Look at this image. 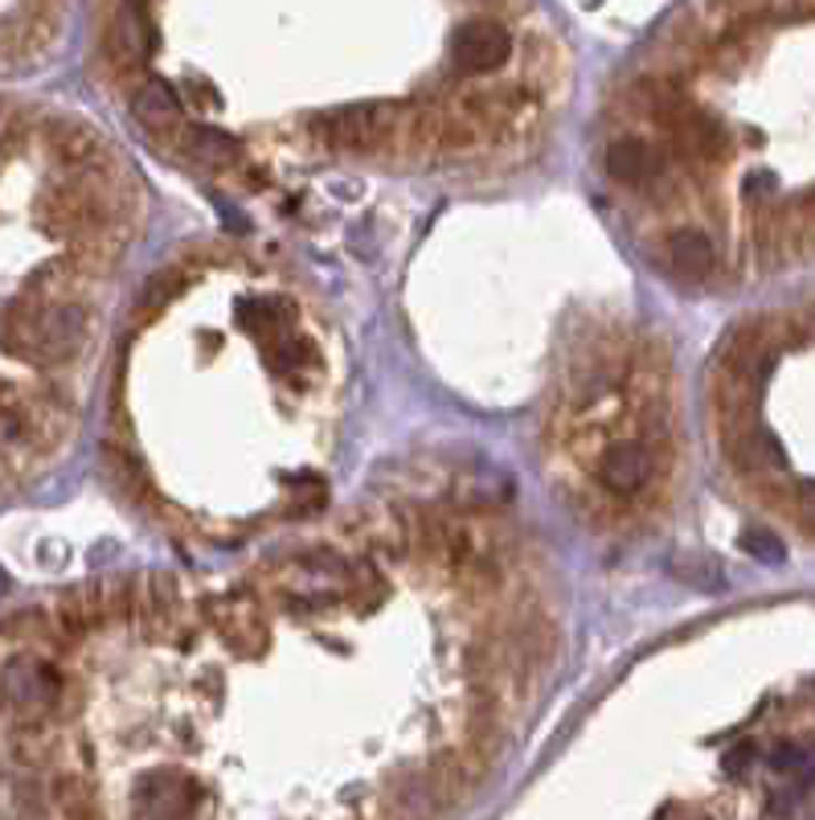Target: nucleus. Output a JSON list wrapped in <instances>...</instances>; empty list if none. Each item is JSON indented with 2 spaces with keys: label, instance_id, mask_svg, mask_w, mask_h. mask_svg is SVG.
Instances as JSON below:
<instances>
[{
  "label": "nucleus",
  "instance_id": "obj_20",
  "mask_svg": "<svg viewBox=\"0 0 815 820\" xmlns=\"http://www.w3.org/2000/svg\"><path fill=\"white\" fill-rule=\"evenodd\" d=\"M730 451L742 468H787V456H783L779 439L766 432H746L738 444H730Z\"/></svg>",
  "mask_w": 815,
  "mask_h": 820
},
{
  "label": "nucleus",
  "instance_id": "obj_26",
  "mask_svg": "<svg viewBox=\"0 0 815 820\" xmlns=\"http://www.w3.org/2000/svg\"><path fill=\"white\" fill-rule=\"evenodd\" d=\"M800 518L807 530H815V484H803L800 489Z\"/></svg>",
  "mask_w": 815,
  "mask_h": 820
},
{
  "label": "nucleus",
  "instance_id": "obj_2",
  "mask_svg": "<svg viewBox=\"0 0 815 820\" xmlns=\"http://www.w3.org/2000/svg\"><path fill=\"white\" fill-rule=\"evenodd\" d=\"M66 693V681L42 657H13L0 669V702L13 710L25 726H42Z\"/></svg>",
  "mask_w": 815,
  "mask_h": 820
},
{
  "label": "nucleus",
  "instance_id": "obj_27",
  "mask_svg": "<svg viewBox=\"0 0 815 820\" xmlns=\"http://www.w3.org/2000/svg\"><path fill=\"white\" fill-rule=\"evenodd\" d=\"M774 767H779V771H787V767H800V763H803V750H795V747H779V755H774Z\"/></svg>",
  "mask_w": 815,
  "mask_h": 820
},
{
  "label": "nucleus",
  "instance_id": "obj_23",
  "mask_svg": "<svg viewBox=\"0 0 815 820\" xmlns=\"http://www.w3.org/2000/svg\"><path fill=\"white\" fill-rule=\"evenodd\" d=\"M738 546H742L754 562H762V566H783V562H787L783 537H779L774 530H766V525H750V530H742Z\"/></svg>",
  "mask_w": 815,
  "mask_h": 820
},
{
  "label": "nucleus",
  "instance_id": "obj_12",
  "mask_svg": "<svg viewBox=\"0 0 815 820\" xmlns=\"http://www.w3.org/2000/svg\"><path fill=\"white\" fill-rule=\"evenodd\" d=\"M107 619V599H103L99 583H86V587H74L71 595H62V604L54 611V628L57 636L66 640H78V636H90Z\"/></svg>",
  "mask_w": 815,
  "mask_h": 820
},
{
  "label": "nucleus",
  "instance_id": "obj_11",
  "mask_svg": "<svg viewBox=\"0 0 815 820\" xmlns=\"http://www.w3.org/2000/svg\"><path fill=\"white\" fill-rule=\"evenodd\" d=\"M131 116L140 119V128L157 131V136H181V128H185V107L176 99V90L164 83H143L131 95Z\"/></svg>",
  "mask_w": 815,
  "mask_h": 820
},
{
  "label": "nucleus",
  "instance_id": "obj_8",
  "mask_svg": "<svg viewBox=\"0 0 815 820\" xmlns=\"http://www.w3.org/2000/svg\"><path fill=\"white\" fill-rule=\"evenodd\" d=\"M45 145L62 164H71L78 173H111V152H107L103 136L90 124L57 119V124L45 128Z\"/></svg>",
  "mask_w": 815,
  "mask_h": 820
},
{
  "label": "nucleus",
  "instance_id": "obj_13",
  "mask_svg": "<svg viewBox=\"0 0 815 820\" xmlns=\"http://www.w3.org/2000/svg\"><path fill=\"white\" fill-rule=\"evenodd\" d=\"M659 169H664L659 152L647 140H640V136H623V140H615V145L607 148V173L619 185H647Z\"/></svg>",
  "mask_w": 815,
  "mask_h": 820
},
{
  "label": "nucleus",
  "instance_id": "obj_28",
  "mask_svg": "<svg viewBox=\"0 0 815 820\" xmlns=\"http://www.w3.org/2000/svg\"><path fill=\"white\" fill-rule=\"evenodd\" d=\"M9 411H17V390L9 382H0V418L9 415Z\"/></svg>",
  "mask_w": 815,
  "mask_h": 820
},
{
  "label": "nucleus",
  "instance_id": "obj_10",
  "mask_svg": "<svg viewBox=\"0 0 815 820\" xmlns=\"http://www.w3.org/2000/svg\"><path fill=\"white\" fill-rule=\"evenodd\" d=\"M131 21H136L131 9H115L111 25L103 33V54H107V62L119 74L136 71L143 62V54H148V45H157V33L148 30V25H131Z\"/></svg>",
  "mask_w": 815,
  "mask_h": 820
},
{
  "label": "nucleus",
  "instance_id": "obj_4",
  "mask_svg": "<svg viewBox=\"0 0 815 820\" xmlns=\"http://www.w3.org/2000/svg\"><path fill=\"white\" fill-rule=\"evenodd\" d=\"M197 800L201 788L176 767H160L152 776H143L131 791V805L143 820H189Z\"/></svg>",
  "mask_w": 815,
  "mask_h": 820
},
{
  "label": "nucleus",
  "instance_id": "obj_1",
  "mask_svg": "<svg viewBox=\"0 0 815 820\" xmlns=\"http://www.w3.org/2000/svg\"><path fill=\"white\" fill-rule=\"evenodd\" d=\"M401 131L398 103H348L312 119V136L332 152H377Z\"/></svg>",
  "mask_w": 815,
  "mask_h": 820
},
{
  "label": "nucleus",
  "instance_id": "obj_25",
  "mask_svg": "<svg viewBox=\"0 0 815 820\" xmlns=\"http://www.w3.org/2000/svg\"><path fill=\"white\" fill-rule=\"evenodd\" d=\"M750 763H754V743H742V747H733L730 755L721 759V767H726V776H742Z\"/></svg>",
  "mask_w": 815,
  "mask_h": 820
},
{
  "label": "nucleus",
  "instance_id": "obj_17",
  "mask_svg": "<svg viewBox=\"0 0 815 820\" xmlns=\"http://www.w3.org/2000/svg\"><path fill=\"white\" fill-rule=\"evenodd\" d=\"M676 145L688 160H717L726 157V131L721 124H714L709 116L697 111H680L676 116Z\"/></svg>",
  "mask_w": 815,
  "mask_h": 820
},
{
  "label": "nucleus",
  "instance_id": "obj_9",
  "mask_svg": "<svg viewBox=\"0 0 815 820\" xmlns=\"http://www.w3.org/2000/svg\"><path fill=\"white\" fill-rule=\"evenodd\" d=\"M136 619H140L143 636H152V640H164L169 632H176L181 619H185V604H181L176 578L172 575L143 578L140 599H136Z\"/></svg>",
  "mask_w": 815,
  "mask_h": 820
},
{
  "label": "nucleus",
  "instance_id": "obj_18",
  "mask_svg": "<svg viewBox=\"0 0 815 820\" xmlns=\"http://www.w3.org/2000/svg\"><path fill=\"white\" fill-rule=\"evenodd\" d=\"M83 279V271H78V263L71 259V255H62V259H50L42 263L37 271L25 279V296L37 303H62V296L74 288Z\"/></svg>",
  "mask_w": 815,
  "mask_h": 820
},
{
  "label": "nucleus",
  "instance_id": "obj_14",
  "mask_svg": "<svg viewBox=\"0 0 815 820\" xmlns=\"http://www.w3.org/2000/svg\"><path fill=\"white\" fill-rule=\"evenodd\" d=\"M42 308L45 303L29 300V296H17L4 312H0V349L13 353V358L33 361L37 353V324H42Z\"/></svg>",
  "mask_w": 815,
  "mask_h": 820
},
{
  "label": "nucleus",
  "instance_id": "obj_24",
  "mask_svg": "<svg viewBox=\"0 0 815 820\" xmlns=\"http://www.w3.org/2000/svg\"><path fill=\"white\" fill-rule=\"evenodd\" d=\"M185 271L181 267H169V271H157L148 284L140 288V312H160L169 300H176V291H185Z\"/></svg>",
  "mask_w": 815,
  "mask_h": 820
},
{
  "label": "nucleus",
  "instance_id": "obj_22",
  "mask_svg": "<svg viewBox=\"0 0 815 820\" xmlns=\"http://www.w3.org/2000/svg\"><path fill=\"white\" fill-rule=\"evenodd\" d=\"M480 140H484V131L475 128L472 119L463 116H443V124H439V136H435V148L430 152H443V157H468V152H475L480 148Z\"/></svg>",
  "mask_w": 815,
  "mask_h": 820
},
{
  "label": "nucleus",
  "instance_id": "obj_7",
  "mask_svg": "<svg viewBox=\"0 0 815 820\" xmlns=\"http://www.w3.org/2000/svg\"><path fill=\"white\" fill-rule=\"evenodd\" d=\"M594 480L615 497H635L652 480V447L644 439H619L599 456Z\"/></svg>",
  "mask_w": 815,
  "mask_h": 820
},
{
  "label": "nucleus",
  "instance_id": "obj_15",
  "mask_svg": "<svg viewBox=\"0 0 815 820\" xmlns=\"http://www.w3.org/2000/svg\"><path fill=\"white\" fill-rule=\"evenodd\" d=\"M668 259H673V267L685 275V279H701V275L714 271L717 246H714V238H709L705 231H697V226H685V231L668 234Z\"/></svg>",
  "mask_w": 815,
  "mask_h": 820
},
{
  "label": "nucleus",
  "instance_id": "obj_19",
  "mask_svg": "<svg viewBox=\"0 0 815 820\" xmlns=\"http://www.w3.org/2000/svg\"><path fill=\"white\" fill-rule=\"evenodd\" d=\"M238 317H243L246 332H255L262 345H275L279 337H287V332H291V329H283V300L238 303Z\"/></svg>",
  "mask_w": 815,
  "mask_h": 820
},
{
  "label": "nucleus",
  "instance_id": "obj_3",
  "mask_svg": "<svg viewBox=\"0 0 815 820\" xmlns=\"http://www.w3.org/2000/svg\"><path fill=\"white\" fill-rule=\"evenodd\" d=\"M205 611H210V624L217 628V636L226 640L234 652H243V657H250V652H262L267 648V640H271V632H267V619H262V611H258L255 595L246 587L229 590V595H222V599H210L205 604Z\"/></svg>",
  "mask_w": 815,
  "mask_h": 820
},
{
  "label": "nucleus",
  "instance_id": "obj_6",
  "mask_svg": "<svg viewBox=\"0 0 815 820\" xmlns=\"http://www.w3.org/2000/svg\"><path fill=\"white\" fill-rule=\"evenodd\" d=\"M508 58H513V38L496 21H468L451 38V62L459 74L501 71Z\"/></svg>",
  "mask_w": 815,
  "mask_h": 820
},
{
  "label": "nucleus",
  "instance_id": "obj_16",
  "mask_svg": "<svg viewBox=\"0 0 815 820\" xmlns=\"http://www.w3.org/2000/svg\"><path fill=\"white\" fill-rule=\"evenodd\" d=\"M176 148L185 157L201 160V164H234L243 160V145L222 128H205V124H193V128H181L176 136Z\"/></svg>",
  "mask_w": 815,
  "mask_h": 820
},
{
  "label": "nucleus",
  "instance_id": "obj_29",
  "mask_svg": "<svg viewBox=\"0 0 815 820\" xmlns=\"http://www.w3.org/2000/svg\"><path fill=\"white\" fill-rule=\"evenodd\" d=\"M9 587H13V583H9V575H4V571H0V599H4V595H9Z\"/></svg>",
  "mask_w": 815,
  "mask_h": 820
},
{
  "label": "nucleus",
  "instance_id": "obj_5",
  "mask_svg": "<svg viewBox=\"0 0 815 820\" xmlns=\"http://www.w3.org/2000/svg\"><path fill=\"white\" fill-rule=\"evenodd\" d=\"M86 332H90V312H86L83 303L74 300L45 303L42 324H37L33 365H62V361L78 358V349L86 345Z\"/></svg>",
  "mask_w": 815,
  "mask_h": 820
},
{
  "label": "nucleus",
  "instance_id": "obj_21",
  "mask_svg": "<svg viewBox=\"0 0 815 820\" xmlns=\"http://www.w3.org/2000/svg\"><path fill=\"white\" fill-rule=\"evenodd\" d=\"M668 571H673L680 583H688V587H697V590H726V571H721L709 554H676V558L668 562Z\"/></svg>",
  "mask_w": 815,
  "mask_h": 820
}]
</instances>
